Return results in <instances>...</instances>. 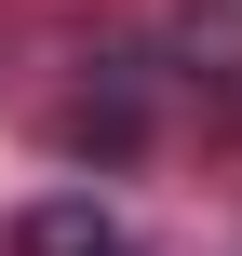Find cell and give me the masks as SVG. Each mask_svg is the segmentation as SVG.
I'll return each instance as SVG.
<instances>
[{"mask_svg": "<svg viewBox=\"0 0 242 256\" xmlns=\"http://www.w3.org/2000/svg\"><path fill=\"white\" fill-rule=\"evenodd\" d=\"M13 256H121V230H108L94 202H40V216L13 230Z\"/></svg>", "mask_w": 242, "mask_h": 256, "instance_id": "1", "label": "cell"}]
</instances>
